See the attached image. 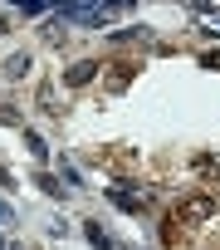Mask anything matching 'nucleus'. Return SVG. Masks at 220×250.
<instances>
[{
    "mask_svg": "<svg viewBox=\"0 0 220 250\" xmlns=\"http://www.w3.org/2000/svg\"><path fill=\"white\" fill-rule=\"evenodd\" d=\"M108 196H113V206H118V211H142V196H137V191H128V187H113Z\"/></svg>",
    "mask_w": 220,
    "mask_h": 250,
    "instance_id": "obj_1",
    "label": "nucleus"
},
{
    "mask_svg": "<svg viewBox=\"0 0 220 250\" xmlns=\"http://www.w3.org/2000/svg\"><path fill=\"white\" fill-rule=\"evenodd\" d=\"M83 235H88V240H93L98 250H113V240H108V230H103V226H93V221L83 226Z\"/></svg>",
    "mask_w": 220,
    "mask_h": 250,
    "instance_id": "obj_2",
    "label": "nucleus"
},
{
    "mask_svg": "<svg viewBox=\"0 0 220 250\" xmlns=\"http://www.w3.org/2000/svg\"><path fill=\"white\" fill-rule=\"evenodd\" d=\"M201 216H210V196H196V201L186 206V221H201Z\"/></svg>",
    "mask_w": 220,
    "mask_h": 250,
    "instance_id": "obj_3",
    "label": "nucleus"
},
{
    "mask_svg": "<svg viewBox=\"0 0 220 250\" xmlns=\"http://www.w3.org/2000/svg\"><path fill=\"white\" fill-rule=\"evenodd\" d=\"M88 79H93V64H73L69 69V83H88Z\"/></svg>",
    "mask_w": 220,
    "mask_h": 250,
    "instance_id": "obj_4",
    "label": "nucleus"
},
{
    "mask_svg": "<svg viewBox=\"0 0 220 250\" xmlns=\"http://www.w3.org/2000/svg\"><path fill=\"white\" fill-rule=\"evenodd\" d=\"M25 143H30V152H35V157H49V147H44V138H39V133H25Z\"/></svg>",
    "mask_w": 220,
    "mask_h": 250,
    "instance_id": "obj_5",
    "label": "nucleus"
},
{
    "mask_svg": "<svg viewBox=\"0 0 220 250\" xmlns=\"http://www.w3.org/2000/svg\"><path fill=\"white\" fill-rule=\"evenodd\" d=\"M20 10H25V15H44V10H49V0H20Z\"/></svg>",
    "mask_w": 220,
    "mask_h": 250,
    "instance_id": "obj_6",
    "label": "nucleus"
},
{
    "mask_svg": "<svg viewBox=\"0 0 220 250\" xmlns=\"http://www.w3.org/2000/svg\"><path fill=\"white\" fill-rule=\"evenodd\" d=\"M128 5H137V0H108L103 10H128Z\"/></svg>",
    "mask_w": 220,
    "mask_h": 250,
    "instance_id": "obj_7",
    "label": "nucleus"
},
{
    "mask_svg": "<svg viewBox=\"0 0 220 250\" xmlns=\"http://www.w3.org/2000/svg\"><path fill=\"white\" fill-rule=\"evenodd\" d=\"M10 221H15V211H10L5 201H0V226H10Z\"/></svg>",
    "mask_w": 220,
    "mask_h": 250,
    "instance_id": "obj_8",
    "label": "nucleus"
},
{
    "mask_svg": "<svg viewBox=\"0 0 220 250\" xmlns=\"http://www.w3.org/2000/svg\"><path fill=\"white\" fill-rule=\"evenodd\" d=\"M0 250H15V245H10V240H5V235H0Z\"/></svg>",
    "mask_w": 220,
    "mask_h": 250,
    "instance_id": "obj_9",
    "label": "nucleus"
}]
</instances>
